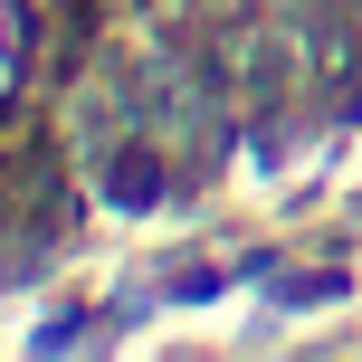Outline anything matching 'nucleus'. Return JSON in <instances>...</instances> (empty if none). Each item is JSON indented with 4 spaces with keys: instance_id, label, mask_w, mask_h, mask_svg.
<instances>
[{
    "instance_id": "obj_1",
    "label": "nucleus",
    "mask_w": 362,
    "mask_h": 362,
    "mask_svg": "<svg viewBox=\"0 0 362 362\" xmlns=\"http://www.w3.org/2000/svg\"><path fill=\"white\" fill-rule=\"evenodd\" d=\"M276 296L286 305H315V296H344V276H276Z\"/></svg>"
}]
</instances>
